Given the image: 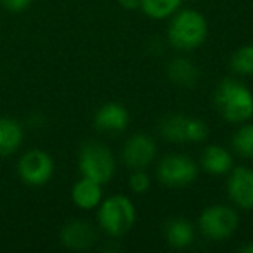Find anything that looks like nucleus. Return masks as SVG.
<instances>
[{"instance_id":"obj_13","label":"nucleus","mask_w":253,"mask_h":253,"mask_svg":"<svg viewBox=\"0 0 253 253\" xmlns=\"http://www.w3.org/2000/svg\"><path fill=\"white\" fill-rule=\"evenodd\" d=\"M201 167L210 175H227L232 170V156L222 146H208L201 156Z\"/></svg>"},{"instance_id":"obj_2","label":"nucleus","mask_w":253,"mask_h":253,"mask_svg":"<svg viewBox=\"0 0 253 253\" xmlns=\"http://www.w3.org/2000/svg\"><path fill=\"white\" fill-rule=\"evenodd\" d=\"M208 33L203 14L198 11H182L172 19L169 26V40L179 50H194L201 47Z\"/></svg>"},{"instance_id":"obj_10","label":"nucleus","mask_w":253,"mask_h":253,"mask_svg":"<svg viewBox=\"0 0 253 253\" xmlns=\"http://www.w3.org/2000/svg\"><path fill=\"white\" fill-rule=\"evenodd\" d=\"M128 122H130V115L123 108L122 104H116V102H108L102 108L97 109L95 113V128L102 134H122V132L126 130L128 126Z\"/></svg>"},{"instance_id":"obj_11","label":"nucleus","mask_w":253,"mask_h":253,"mask_svg":"<svg viewBox=\"0 0 253 253\" xmlns=\"http://www.w3.org/2000/svg\"><path fill=\"white\" fill-rule=\"evenodd\" d=\"M97 239V232L92 224L85 220H73L66 224L61 231V241L64 246L73 250H87Z\"/></svg>"},{"instance_id":"obj_5","label":"nucleus","mask_w":253,"mask_h":253,"mask_svg":"<svg viewBox=\"0 0 253 253\" xmlns=\"http://www.w3.org/2000/svg\"><path fill=\"white\" fill-rule=\"evenodd\" d=\"M158 180L167 187H186L198 177V165L186 155H167L156 170Z\"/></svg>"},{"instance_id":"obj_1","label":"nucleus","mask_w":253,"mask_h":253,"mask_svg":"<svg viewBox=\"0 0 253 253\" xmlns=\"http://www.w3.org/2000/svg\"><path fill=\"white\" fill-rule=\"evenodd\" d=\"M215 106L227 122H246L253 115V94L241 82L225 78L215 90Z\"/></svg>"},{"instance_id":"obj_16","label":"nucleus","mask_w":253,"mask_h":253,"mask_svg":"<svg viewBox=\"0 0 253 253\" xmlns=\"http://www.w3.org/2000/svg\"><path fill=\"white\" fill-rule=\"evenodd\" d=\"M169 78L179 87H193L200 78V71L189 59L175 57L169 64Z\"/></svg>"},{"instance_id":"obj_15","label":"nucleus","mask_w":253,"mask_h":253,"mask_svg":"<svg viewBox=\"0 0 253 253\" xmlns=\"http://www.w3.org/2000/svg\"><path fill=\"white\" fill-rule=\"evenodd\" d=\"M23 142V128L16 120L0 118V156L18 151Z\"/></svg>"},{"instance_id":"obj_21","label":"nucleus","mask_w":253,"mask_h":253,"mask_svg":"<svg viewBox=\"0 0 253 253\" xmlns=\"http://www.w3.org/2000/svg\"><path fill=\"white\" fill-rule=\"evenodd\" d=\"M208 137V125L203 120L187 118L186 125V139L189 142H203Z\"/></svg>"},{"instance_id":"obj_24","label":"nucleus","mask_w":253,"mask_h":253,"mask_svg":"<svg viewBox=\"0 0 253 253\" xmlns=\"http://www.w3.org/2000/svg\"><path fill=\"white\" fill-rule=\"evenodd\" d=\"M123 9H137L141 7V0H118Z\"/></svg>"},{"instance_id":"obj_17","label":"nucleus","mask_w":253,"mask_h":253,"mask_svg":"<svg viewBox=\"0 0 253 253\" xmlns=\"http://www.w3.org/2000/svg\"><path fill=\"white\" fill-rule=\"evenodd\" d=\"M186 125H187V116L182 113H173L162 120L160 123V132H162L163 139L170 142H186Z\"/></svg>"},{"instance_id":"obj_25","label":"nucleus","mask_w":253,"mask_h":253,"mask_svg":"<svg viewBox=\"0 0 253 253\" xmlns=\"http://www.w3.org/2000/svg\"><path fill=\"white\" fill-rule=\"evenodd\" d=\"M239 252L241 253H253V243H250V245H245L239 248Z\"/></svg>"},{"instance_id":"obj_8","label":"nucleus","mask_w":253,"mask_h":253,"mask_svg":"<svg viewBox=\"0 0 253 253\" xmlns=\"http://www.w3.org/2000/svg\"><path fill=\"white\" fill-rule=\"evenodd\" d=\"M122 158L128 169L144 170L156 158V142L146 134H137L125 142Z\"/></svg>"},{"instance_id":"obj_9","label":"nucleus","mask_w":253,"mask_h":253,"mask_svg":"<svg viewBox=\"0 0 253 253\" xmlns=\"http://www.w3.org/2000/svg\"><path fill=\"white\" fill-rule=\"evenodd\" d=\"M229 198L238 207L250 210L253 208V169L248 167H238L231 170L227 182Z\"/></svg>"},{"instance_id":"obj_7","label":"nucleus","mask_w":253,"mask_h":253,"mask_svg":"<svg viewBox=\"0 0 253 253\" xmlns=\"http://www.w3.org/2000/svg\"><path fill=\"white\" fill-rule=\"evenodd\" d=\"M19 177L28 186H43L54 173V162L45 151L32 149L19 160Z\"/></svg>"},{"instance_id":"obj_22","label":"nucleus","mask_w":253,"mask_h":253,"mask_svg":"<svg viewBox=\"0 0 253 253\" xmlns=\"http://www.w3.org/2000/svg\"><path fill=\"white\" fill-rule=\"evenodd\" d=\"M128 184H130V189L134 193H146L149 189V177L144 170H134V173L128 179Z\"/></svg>"},{"instance_id":"obj_4","label":"nucleus","mask_w":253,"mask_h":253,"mask_svg":"<svg viewBox=\"0 0 253 253\" xmlns=\"http://www.w3.org/2000/svg\"><path fill=\"white\" fill-rule=\"evenodd\" d=\"M78 167L84 177H88L99 184H106L115 175V156L108 146L101 142H85L80 149Z\"/></svg>"},{"instance_id":"obj_23","label":"nucleus","mask_w":253,"mask_h":253,"mask_svg":"<svg viewBox=\"0 0 253 253\" xmlns=\"http://www.w3.org/2000/svg\"><path fill=\"white\" fill-rule=\"evenodd\" d=\"M2 4H4L5 9L12 12H19V11H25L30 4H32V0H2Z\"/></svg>"},{"instance_id":"obj_20","label":"nucleus","mask_w":253,"mask_h":253,"mask_svg":"<svg viewBox=\"0 0 253 253\" xmlns=\"http://www.w3.org/2000/svg\"><path fill=\"white\" fill-rule=\"evenodd\" d=\"M231 68L234 73L243 77L253 75V45L239 47L231 57Z\"/></svg>"},{"instance_id":"obj_18","label":"nucleus","mask_w":253,"mask_h":253,"mask_svg":"<svg viewBox=\"0 0 253 253\" xmlns=\"http://www.w3.org/2000/svg\"><path fill=\"white\" fill-rule=\"evenodd\" d=\"M182 0H141V9L153 19H165L179 9Z\"/></svg>"},{"instance_id":"obj_19","label":"nucleus","mask_w":253,"mask_h":253,"mask_svg":"<svg viewBox=\"0 0 253 253\" xmlns=\"http://www.w3.org/2000/svg\"><path fill=\"white\" fill-rule=\"evenodd\" d=\"M232 148L243 158H253V123L243 125L232 137Z\"/></svg>"},{"instance_id":"obj_12","label":"nucleus","mask_w":253,"mask_h":253,"mask_svg":"<svg viewBox=\"0 0 253 253\" xmlns=\"http://www.w3.org/2000/svg\"><path fill=\"white\" fill-rule=\"evenodd\" d=\"M71 198H73V203L84 210L95 208L102 201V184L88 177H82L71 189Z\"/></svg>"},{"instance_id":"obj_14","label":"nucleus","mask_w":253,"mask_h":253,"mask_svg":"<svg viewBox=\"0 0 253 253\" xmlns=\"http://www.w3.org/2000/svg\"><path fill=\"white\" fill-rule=\"evenodd\" d=\"M165 239L173 248H186L194 241V227L189 220L175 217L165 224Z\"/></svg>"},{"instance_id":"obj_6","label":"nucleus","mask_w":253,"mask_h":253,"mask_svg":"<svg viewBox=\"0 0 253 253\" xmlns=\"http://www.w3.org/2000/svg\"><path fill=\"white\" fill-rule=\"evenodd\" d=\"M238 227V213L225 205H213L203 210L200 217V231L211 241L227 239Z\"/></svg>"},{"instance_id":"obj_3","label":"nucleus","mask_w":253,"mask_h":253,"mask_svg":"<svg viewBox=\"0 0 253 253\" xmlns=\"http://www.w3.org/2000/svg\"><path fill=\"white\" fill-rule=\"evenodd\" d=\"M135 207L130 198L123 194H113L101 201L97 220L99 225L108 232L109 236H123L132 229L135 222Z\"/></svg>"}]
</instances>
